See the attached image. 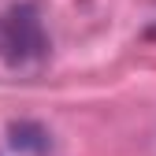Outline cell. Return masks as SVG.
Listing matches in <instances>:
<instances>
[{
  "mask_svg": "<svg viewBox=\"0 0 156 156\" xmlns=\"http://www.w3.org/2000/svg\"><path fill=\"white\" fill-rule=\"evenodd\" d=\"M145 37H156V26H149V30H145Z\"/></svg>",
  "mask_w": 156,
  "mask_h": 156,
  "instance_id": "2",
  "label": "cell"
},
{
  "mask_svg": "<svg viewBox=\"0 0 156 156\" xmlns=\"http://www.w3.org/2000/svg\"><path fill=\"white\" fill-rule=\"evenodd\" d=\"M48 52L41 19L34 8H15L8 15H0V56L11 67H26L34 60H41Z\"/></svg>",
  "mask_w": 156,
  "mask_h": 156,
  "instance_id": "1",
  "label": "cell"
}]
</instances>
